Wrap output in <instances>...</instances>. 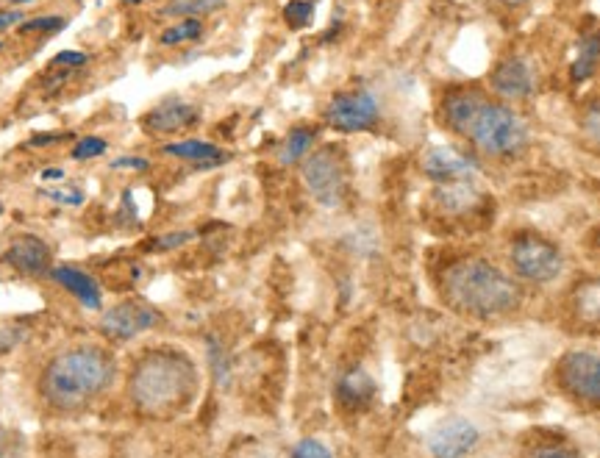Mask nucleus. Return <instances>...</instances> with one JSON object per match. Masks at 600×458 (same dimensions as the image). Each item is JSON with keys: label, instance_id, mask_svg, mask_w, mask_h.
I'll use <instances>...</instances> for the list:
<instances>
[{"label": "nucleus", "instance_id": "obj_1", "mask_svg": "<svg viewBox=\"0 0 600 458\" xmlns=\"http://www.w3.org/2000/svg\"><path fill=\"white\" fill-rule=\"evenodd\" d=\"M200 375L195 361L173 347L145 350L128 378L131 406L150 420H170L189 409L198 395Z\"/></svg>", "mask_w": 600, "mask_h": 458}, {"label": "nucleus", "instance_id": "obj_2", "mask_svg": "<svg viewBox=\"0 0 600 458\" xmlns=\"http://www.w3.org/2000/svg\"><path fill=\"white\" fill-rule=\"evenodd\" d=\"M439 292L448 306L475 320L512 314L523 303L520 281L484 256L453 259L439 275Z\"/></svg>", "mask_w": 600, "mask_h": 458}, {"label": "nucleus", "instance_id": "obj_3", "mask_svg": "<svg viewBox=\"0 0 600 458\" xmlns=\"http://www.w3.org/2000/svg\"><path fill=\"white\" fill-rule=\"evenodd\" d=\"M117 375V361L98 345H75L56 353L39 375V395L56 411L87 409Z\"/></svg>", "mask_w": 600, "mask_h": 458}, {"label": "nucleus", "instance_id": "obj_4", "mask_svg": "<svg viewBox=\"0 0 600 458\" xmlns=\"http://www.w3.org/2000/svg\"><path fill=\"white\" fill-rule=\"evenodd\" d=\"M487 159H514L528 148V123L509 103L489 98L473 117L464 137Z\"/></svg>", "mask_w": 600, "mask_h": 458}, {"label": "nucleus", "instance_id": "obj_5", "mask_svg": "<svg viewBox=\"0 0 600 458\" xmlns=\"http://www.w3.org/2000/svg\"><path fill=\"white\" fill-rule=\"evenodd\" d=\"M300 181L309 198L323 209H342L350 192V167L345 150L323 145L300 161Z\"/></svg>", "mask_w": 600, "mask_h": 458}, {"label": "nucleus", "instance_id": "obj_6", "mask_svg": "<svg viewBox=\"0 0 600 458\" xmlns=\"http://www.w3.org/2000/svg\"><path fill=\"white\" fill-rule=\"evenodd\" d=\"M509 264L520 281L550 284L562 275L564 253L548 236L537 234V231H520L509 242Z\"/></svg>", "mask_w": 600, "mask_h": 458}, {"label": "nucleus", "instance_id": "obj_7", "mask_svg": "<svg viewBox=\"0 0 600 458\" xmlns=\"http://www.w3.org/2000/svg\"><path fill=\"white\" fill-rule=\"evenodd\" d=\"M323 120L339 134H364L381 123V103L373 89H348L328 100Z\"/></svg>", "mask_w": 600, "mask_h": 458}, {"label": "nucleus", "instance_id": "obj_8", "mask_svg": "<svg viewBox=\"0 0 600 458\" xmlns=\"http://www.w3.org/2000/svg\"><path fill=\"white\" fill-rule=\"evenodd\" d=\"M156 325H162V311L145 303V300L128 298L100 317L98 331L109 342H128V339H137L139 334H145Z\"/></svg>", "mask_w": 600, "mask_h": 458}, {"label": "nucleus", "instance_id": "obj_9", "mask_svg": "<svg viewBox=\"0 0 600 458\" xmlns=\"http://www.w3.org/2000/svg\"><path fill=\"white\" fill-rule=\"evenodd\" d=\"M481 442V431L464 417H445L425 436V450L431 458H464Z\"/></svg>", "mask_w": 600, "mask_h": 458}, {"label": "nucleus", "instance_id": "obj_10", "mask_svg": "<svg viewBox=\"0 0 600 458\" xmlns=\"http://www.w3.org/2000/svg\"><path fill=\"white\" fill-rule=\"evenodd\" d=\"M559 384L584 403H600V356L575 350L559 361Z\"/></svg>", "mask_w": 600, "mask_h": 458}, {"label": "nucleus", "instance_id": "obj_11", "mask_svg": "<svg viewBox=\"0 0 600 458\" xmlns=\"http://www.w3.org/2000/svg\"><path fill=\"white\" fill-rule=\"evenodd\" d=\"M489 87L503 103L531 98L537 89V70L525 56H517V53L503 56L489 73Z\"/></svg>", "mask_w": 600, "mask_h": 458}, {"label": "nucleus", "instance_id": "obj_12", "mask_svg": "<svg viewBox=\"0 0 600 458\" xmlns=\"http://www.w3.org/2000/svg\"><path fill=\"white\" fill-rule=\"evenodd\" d=\"M420 170L434 184H464L478 175V161L450 145H434L420 156Z\"/></svg>", "mask_w": 600, "mask_h": 458}, {"label": "nucleus", "instance_id": "obj_13", "mask_svg": "<svg viewBox=\"0 0 600 458\" xmlns=\"http://www.w3.org/2000/svg\"><path fill=\"white\" fill-rule=\"evenodd\" d=\"M200 123V109L184 98H164L142 114V128L150 137H175Z\"/></svg>", "mask_w": 600, "mask_h": 458}, {"label": "nucleus", "instance_id": "obj_14", "mask_svg": "<svg viewBox=\"0 0 600 458\" xmlns=\"http://www.w3.org/2000/svg\"><path fill=\"white\" fill-rule=\"evenodd\" d=\"M3 261L25 278H42L53 270V250L37 234H17L3 250Z\"/></svg>", "mask_w": 600, "mask_h": 458}, {"label": "nucleus", "instance_id": "obj_15", "mask_svg": "<svg viewBox=\"0 0 600 458\" xmlns=\"http://www.w3.org/2000/svg\"><path fill=\"white\" fill-rule=\"evenodd\" d=\"M489 100V95L484 89L478 87H464L450 92L448 98L442 100V123L448 125L456 137H464V131L470 128L473 117L478 114V109Z\"/></svg>", "mask_w": 600, "mask_h": 458}, {"label": "nucleus", "instance_id": "obj_16", "mask_svg": "<svg viewBox=\"0 0 600 458\" xmlns=\"http://www.w3.org/2000/svg\"><path fill=\"white\" fill-rule=\"evenodd\" d=\"M48 278L53 284H59L64 292H70L84 309L98 311L103 306V292H100L98 281L81 270V267H73V264H62V267H53L48 273Z\"/></svg>", "mask_w": 600, "mask_h": 458}, {"label": "nucleus", "instance_id": "obj_17", "mask_svg": "<svg viewBox=\"0 0 600 458\" xmlns=\"http://www.w3.org/2000/svg\"><path fill=\"white\" fill-rule=\"evenodd\" d=\"M164 156H173V159L189 161V164H195V167H206V170H212V167H223L225 161L231 159V153H225L220 145H214L209 139H178V142H164L162 145Z\"/></svg>", "mask_w": 600, "mask_h": 458}, {"label": "nucleus", "instance_id": "obj_18", "mask_svg": "<svg viewBox=\"0 0 600 458\" xmlns=\"http://www.w3.org/2000/svg\"><path fill=\"white\" fill-rule=\"evenodd\" d=\"M484 195L478 192V186L473 181H464V184H439L434 189V203L442 214L448 217H464V214H473L481 206Z\"/></svg>", "mask_w": 600, "mask_h": 458}, {"label": "nucleus", "instance_id": "obj_19", "mask_svg": "<svg viewBox=\"0 0 600 458\" xmlns=\"http://www.w3.org/2000/svg\"><path fill=\"white\" fill-rule=\"evenodd\" d=\"M375 397V381L362 370V367H353L348 370L337 384V400L342 409L359 411L367 409Z\"/></svg>", "mask_w": 600, "mask_h": 458}, {"label": "nucleus", "instance_id": "obj_20", "mask_svg": "<svg viewBox=\"0 0 600 458\" xmlns=\"http://www.w3.org/2000/svg\"><path fill=\"white\" fill-rule=\"evenodd\" d=\"M314 142H317V128L314 125H295V128H289L287 137L281 142V150H278V164H284V167L300 164L314 150Z\"/></svg>", "mask_w": 600, "mask_h": 458}, {"label": "nucleus", "instance_id": "obj_21", "mask_svg": "<svg viewBox=\"0 0 600 458\" xmlns=\"http://www.w3.org/2000/svg\"><path fill=\"white\" fill-rule=\"evenodd\" d=\"M573 309L578 320L600 328V278H589L584 284H578L573 292Z\"/></svg>", "mask_w": 600, "mask_h": 458}, {"label": "nucleus", "instance_id": "obj_22", "mask_svg": "<svg viewBox=\"0 0 600 458\" xmlns=\"http://www.w3.org/2000/svg\"><path fill=\"white\" fill-rule=\"evenodd\" d=\"M206 31V25L198 17H184V20H175L167 28L159 31V45L162 48H181V45H192L198 42Z\"/></svg>", "mask_w": 600, "mask_h": 458}, {"label": "nucleus", "instance_id": "obj_23", "mask_svg": "<svg viewBox=\"0 0 600 458\" xmlns=\"http://www.w3.org/2000/svg\"><path fill=\"white\" fill-rule=\"evenodd\" d=\"M600 64V34H587V37L581 39V45H578V53H575V62L570 67V78H573L575 84H581V81H587L595 75Z\"/></svg>", "mask_w": 600, "mask_h": 458}, {"label": "nucleus", "instance_id": "obj_24", "mask_svg": "<svg viewBox=\"0 0 600 458\" xmlns=\"http://www.w3.org/2000/svg\"><path fill=\"white\" fill-rule=\"evenodd\" d=\"M225 0H170L164 9H159L162 17H173V20H184V17H198L203 20L206 14L220 12Z\"/></svg>", "mask_w": 600, "mask_h": 458}, {"label": "nucleus", "instance_id": "obj_25", "mask_svg": "<svg viewBox=\"0 0 600 458\" xmlns=\"http://www.w3.org/2000/svg\"><path fill=\"white\" fill-rule=\"evenodd\" d=\"M37 195L56 203V206H62V209H78V206L87 203V192L78 184H45L39 186Z\"/></svg>", "mask_w": 600, "mask_h": 458}, {"label": "nucleus", "instance_id": "obj_26", "mask_svg": "<svg viewBox=\"0 0 600 458\" xmlns=\"http://www.w3.org/2000/svg\"><path fill=\"white\" fill-rule=\"evenodd\" d=\"M281 14L289 31H303L314 23V0H287Z\"/></svg>", "mask_w": 600, "mask_h": 458}, {"label": "nucleus", "instance_id": "obj_27", "mask_svg": "<svg viewBox=\"0 0 600 458\" xmlns=\"http://www.w3.org/2000/svg\"><path fill=\"white\" fill-rule=\"evenodd\" d=\"M109 153V142L103 137H78L70 148V159L92 161Z\"/></svg>", "mask_w": 600, "mask_h": 458}, {"label": "nucleus", "instance_id": "obj_28", "mask_svg": "<svg viewBox=\"0 0 600 458\" xmlns=\"http://www.w3.org/2000/svg\"><path fill=\"white\" fill-rule=\"evenodd\" d=\"M64 25H67V17H59V14H42V17H31L20 23V34L28 37V34H59Z\"/></svg>", "mask_w": 600, "mask_h": 458}, {"label": "nucleus", "instance_id": "obj_29", "mask_svg": "<svg viewBox=\"0 0 600 458\" xmlns=\"http://www.w3.org/2000/svg\"><path fill=\"white\" fill-rule=\"evenodd\" d=\"M525 458H581V453L570 445H562V442H545V445L531 447Z\"/></svg>", "mask_w": 600, "mask_h": 458}, {"label": "nucleus", "instance_id": "obj_30", "mask_svg": "<svg viewBox=\"0 0 600 458\" xmlns=\"http://www.w3.org/2000/svg\"><path fill=\"white\" fill-rule=\"evenodd\" d=\"M189 239H195V231H170V234L156 236V239L150 242V250H156V253H170V250L184 248Z\"/></svg>", "mask_w": 600, "mask_h": 458}, {"label": "nucleus", "instance_id": "obj_31", "mask_svg": "<svg viewBox=\"0 0 600 458\" xmlns=\"http://www.w3.org/2000/svg\"><path fill=\"white\" fill-rule=\"evenodd\" d=\"M67 139H78L70 131H42V134H31V137L25 139V148L31 150H45L53 148V145H59V142H67Z\"/></svg>", "mask_w": 600, "mask_h": 458}, {"label": "nucleus", "instance_id": "obj_32", "mask_svg": "<svg viewBox=\"0 0 600 458\" xmlns=\"http://www.w3.org/2000/svg\"><path fill=\"white\" fill-rule=\"evenodd\" d=\"M92 62V56L84 53V50H62V53H56L53 56V62L50 67H62V70H78V67H84V64Z\"/></svg>", "mask_w": 600, "mask_h": 458}, {"label": "nucleus", "instance_id": "obj_33", "mask_svg": "<svg viewBox=\"0 0 600 458\" xmlns=\"http://www.w3.org/2000/svg\"><path fill=\"white\" fill-rule=\"evenodd\" d=\"M109 170H114V173H148L150 159H145V156H117L109 164Z\"/></svg>", "mask_w": 600, "mask_h": 458}, {"label": "nucleus", "instance_id": "obj_34", "mask_svg": "<svg viewBox=\"0 0 600 458\" xmlns=\"http://www.w3.org/2000/svg\"><path fill=\"white\" fill-rule=\"evenodd\" d=\"M289 458H334V456H331V450H328L323 442H317V439H300L298 445L292 447V456Z\"/></svg>", "mask_w": 600, "mask_h": 458}, {"label": "nucleus", "instance_id": "obj_35", "mask_svg": "<svg viewBox=\"0 0 600 458\" xmlns=\"http://www.w3.org/2000/svg\"><path fill=\"white\" fill-rule=\"evenodd\" d=\"M25 339V331L20 325H0V356L9 353Z\"/></svg>", "mask_w": 600, "mask_h": 458}, {"label": "nucleus", "instance_id": "obj_36", "mask_svg": "<svg viewBox=\"0 0 600 458\" xmlns=\"http://www.w3.org/2000/svg\"><path fill=\"white\" fill-rule=\"evenodd\" d=\"M25 23L23 9H0V34H6L9 28H20Z\"/></svg>", "mask_w": 600, "mask_h": 458}, {"label": "nucleus", "instance_id": "obj_37", "mask_svg": "<svg viewBox=\"0 0 600 458\" xmlns=\"http://www.w3.org/2000/svg\"><path fill=\"white\" fill-rule=\"evenodd\" d=\"M584 128H587V134L595 142H600V103H595V106H589L587 117H584Z\"/></svg>", "mask_w": 600, "mask_h": 458}, {"label": "nucleus", "instance_id": "obj_38", "mask_svg": "<svg viewBox=\"0 0 600 458\" xmlns=\"http://www.w3.org/2000/svg\"><path fill=\"white\" fill-rule=\"evenodd\" d=\"M39 181H42V184H64V181H67V170H64V167H45V170L39 173Z\"/></svg>", "mask_w": 600, "mask_h": 458}, {"label": "nucleus", "instance_id": "obj_39", "mask_svg": "<svg viewBox=\"0 0 600 458\" xmlns=\"http://www.w3.org/2000/svg\"><path fill=\"white\" fill-rule=\"evenodd\" d=\"M342 28H345V25H342V20H337V23L328 28V34H323V42H334V39L342 34Z\"/></svg>", "mask_w": 600, "mask_h": 458}, {"label": "nucleus", "instance_id": "obj_40", "mask_svg": "<svg viewBox=\"0 0 600 458\" xmlns=\"http://www.w3.org/2000/svg\"><path fill=\"white\" fill-rule=\"evenodd\" d=\"M503 6H512V9H517V6H523V3H528V0H500Z\"/></svg>", "mask_w": 600, "mask_h": 458}, {"label": "nucleus", "instance_id": "obj_41", "mask_svg": "<svg viewBox=\"0 0 600 458\" xmlns=\"http://www.w3.org/2000/svg\"><path fill=\"white\" fill-rule=\"evenodd\" d=\"M9 3L20 9V6H31V3H39V0H9Z\"/></svg>", "mask_w": 600, "mask_h": 458}, {"label": "nucleus", "instance_id": "obj_42", "mask_svg": "<svg viewBox=\"0 0 600 458\" xmlns=\"http://www.w3.org/2000/svg\"><path fill=\"white\" fill-rule=\"evenodd\" d=\"M125 6H142V3H148V0H123Z\"/></svg>", "mask_w": 600, "mask_h": 458}, {"label": "nucleus", "instance_id": "obj_43", "mask_svg": "<svg viewBox=\"0 0 600 458\" xmlns=\"http://www.w3.org/2000/svg\"><path fill=\"white\" fill-rule=\"evenodd\" d=\"M0 50H3V39H0Z\"/></svg>", "mask_w": 600, "mask_h": 458}, {"label": "nucleus", "instance_id": "obj_44", "mask_svg": "<svg viewBox=\"0 0 600 458\" xmlns=\"http://www.w3.org/2000/svg\"><path fill=\"white\" fill-rule=\"evenodd\" d=\"M0 214H3V203H0Z\"/></svg>", "mask_w": 600, "mask_h": 458}, {"label": "nucleus", "instance_id": "obj_45", "mask_svg": "<svg viewBox=\"0 0 600 458\" xmlns=\"http://www.w3.org/2000/svg\"><path fill=\"white\" fill-rule=\"evenodd\" d=\"M598 242H600V239H598Z\"/></svg>", "mask_w": 600, "mask_h": 458}]
</instances>
